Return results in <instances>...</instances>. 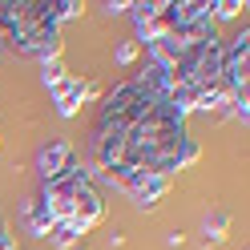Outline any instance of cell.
I'll return each mask as SVG.
<instances>
[{
    "instance_id": "obj_1",
    "label": "cell",
    "mask_w": 250,
    "mask_h": 250,
    "mask_svg": "<svg viewBox=\"0 0 250 250\" xmlns=\"http://www.w3.org/2000/svg\"><path fill=\"white\" fill-rule=\"evenodd\" d=\"M246 69H250V28L242 24V33L222 41V81L234 93H246V81H250Z\"/></svg>"
},
{
    "instance_id": "obj_2",
    "label": "cell",
    "mask_w": 250,
    "mask_h": 250,
    "mask_svg": "<svg viewBox=\"0 0 250 250\" xmlns=\"http://www.w3.org/2000/svg\"><path fill=\"white\" fill-rule=\"evenodd\" d=\"M101 222H105V202H101V190H97V186H93L89 178H85V182H77L69 226H73L77 234H89L93 226H101Z\"/></svg>"
},
{
    "instance_id": "obj_3",
    "label": "cell",
    "mask_w": 250,
    "mask_h": 250,
    "mask_svg": "<svg viewBox=\"0 0 250 250\" xmlns=\"http://www.w3.org/2000/svg\"><path fill=\"white\" fill-rule=\"evenodd\" d=\"M77 162V149H73V142H49L41 149V158H37V169H41V178L44 182H53L57 174H65V166H73Z\"/></svg>"
},
{
    "instance_id": "obj_4",
    "label": "cell",
    "mask_w": 250,
    "mask_h": 250,
    "mask_svg": "<svg viewBox=\"0 0 250 250\" xmlns=\"http://www.w3.org/2000/svg\"><path fill=\"white\" fill-rule=\"evenodd\" d=\"M49 93H53V101H57V113H61V117H77V109H81L85 93H89V81H85V77H65V81L53 85Z\"/></svg>"
},
{
    "instance_id": "obj_5",
    "label": "cell",
    "mask_w": 250,
    "mask_h": 250,
    "mask_svg": "<svg viewBox=\"0 0 250 250\" xmlns=\"http://www.w3.org/2000/svg\"><path fill=\"white\" fill-rule=\"evenodd\" d=\"M24 222H28V230H33V234H41V238L49 234L53 218H49V210H44L41 198H28V202H24Z\"/></svg>"
},
{
    "instance_id": "obj_6",
    "label": "cell",
    "mask_w": 250,
    "mask_h": 250,
    "mask_svg": "<svg viewBox=\"0 0 250 250\" xmlns=\"http://www.w3.org/2000/svg\"><path fill=\"white\" fill-rule=\"evenodd\" d=\"M44 238H49L53 246H61V250H73L77 242H81V234H77V230H73L69 222H53V226H49V234H44Z\"/></svg>"
},
{
    "instance_id": "obj_7",
    "label": "cell",
    "mask_w": 250,
    "mask_h": 250,
    "mask_svg": "<svg viewBox=\"0 0 250 250\" xmlns=\"http://www.w3.org/2000/svg\"><path fill=\"white\" fill-rule=\"evenodd\" d=\"M230 230V214L226 210H210L206 214V242H222Z\"/></svg>"
},
{
    "instance_id": "obj_8",
    "label": "cell",
    "mask_w": 250,
    "mask_h": 250,
    "mask_svg": "<svg viewBox=\"0 0 250 250\" xmlns=\"http://www.w3.org/2000/svg\"><path fill=\"white\" fill-rule=\"evenodd\" d=\"M85 12V4L81 0H53V21L61 24V21H73V17H81Z\"/></svg>"
},
{
    "instance_id": "obj_9",
    "label": "cell",
    "mask_w": 250,
    "mask_h": 250,
    "mask_svg": "<svg viewBox=\"0 0 250 250\" xmlns=\"http://www.w3.org/2000/svg\"><path fill=\"white\" fill-rule=\"evenodd\" d=\"M65 77H69V73H65V61H44V65H41V81L49 85V89H53V85H61Z\"/></svg>"
},
{
    "instance_id": "obj_10",
    "label": "cell",
    "mask_w": 250,
    "mask_h": 250,
    "mask_svg": "<svg viewBox=\"0 0 250 250\" xmlns=\"http://www.w3.org/2000/svg\"><path fill=\"white\" fill-rule=\"evenodd\" d=\"M242 12H246L242 0H222V4H214V24H218V21H238Z\"/></svg>"
},
{
    "instance_id": "obj_11",
    "label": "cell",
    "mask_w": 250,
    "mask_h": 250,
    "mask_svg": "<svg viewBox=\"0 0 250 250\" xmlns=\"http://www.w3.org/2000/svg\"><path fill=\"white\" fill-rule=\"evenodd\" d=\"M137 57H142V44H137V41H125V44H117V65H133Z\"/></svg>"
},
{
    "instance_id": "obj_12",
    "label": "cell",
    "mask_w": 250,
    "mask_h": 250,
    "mask_svg": "<svg viewBox=\"0 0 250 250\" xmlns=\"http://www.w3.org/2000/svg\"><path fill=\"white\" fill-rule=\"evenodd\" d=\"M0 250H17V238H12V230H8V218L0 214Z\"/></svg>"
}]
</instances>
